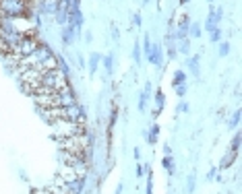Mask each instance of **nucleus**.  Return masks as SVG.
I'll return each mask as SVG.
<instances>
[{"label":"nucleus","mask_w":242,"mask_h":194,"mask_svg":"<svg viewBox=\"0 0 242 194\" xmlns=\"http://www.w3.org/2000/svg\"><path fill=\"white\" fill-rule=\"evenodd\" d=\"M176 91H178V95H184V91H186V87H184V85H180V87H176Z\"/></svg>","instance_id":"nucleus-9"},{"label":"nucleus","mask_w":242,"mask_h":194,"mask_svg":"<svg viewBox=\"0 0 242 194\" xmlns=\"http://www.w3.org/2000/svg\"><path fill=\"white\" fill-rule=\"evenodd\" d=\"M234 157H236V153H234V151H230L226 157H223V161H221V165H219V167H221V169L230 167V165H232V161H234Z\"/></svg>","instance_id":"nucleus-2"},{"label":"nucleus","mask_w":242,"mask_h":194,"mask_svg":"<svg viewBox=\"0 0 242 194\" xmlns=\"http://www.w3.org/2000/svg\"><path fill=\"white\" fill-rule=\"evenodd\" d=\"M71 39H73V27L64 31V43H71Z\"/></svg>","instance_id":"nucleus-5"},{"label":"nucleus","mask_w":242,"mask_h":194,"mask_svg":"<svg viewBox=\"0 0 242 194\" xmlns=\"http://www.w3.org/2000/svg\"><path fill=\"white\" fill-rule=\"evenodd\" d=\"M180 2H188V0H180Z\"/></svg>","instance_id":"nucleus-11"},{"label":"nucleus","mask_w":242,"mask_h":194,"mask_svg":"<svg viewBox=\"0 0 242 194\" xmlns=\"http://www.w3.org/2000/svg\"><path fill=\"white\" fill-rule=\"evenodd\" d=\"M180 85H184V72H176L174 76V87H180Z\"/></svg>","instance_id":"nucleus-3"},{"label":"nucleus","mask_w":242,"mask_h":194,"mask_svg":"<svg viewBox=\"0 0 242 194\" xmlns=\"http://www.w3.org/2000/svg\"><path fill=\"white\" fill-rule=\"evenodd\" d=\"M211 31H213V33H211V39H213V41H217V39H219V29L215 27V29H211Z\"/></svg>","instance_id":"nucleus-7"},{"label":"nucleus","mask_w":242,"mask_h":194,"mask_svg":"<svg viewBox=\"0 0 242 194\" xmlns=\"http://www.w3.org/2000/svg\"><path fill=\"white\" fill-rule=\"evenodd\" d=\"M238 120H240V112H236L234 116H232V120H230V124H232V126H236V124H238Z\"/></svg>","instance_id":"nucleus-6"},{"label":"nucleus","mask_w":242,"mask_h":194,"mask_svg":"<svg viewBox=\"0 0 242 194\" xmlns=\"http://www.w3.org/2000/svg\"><path fill=\"white\" fill-rule=\"evenodd\" d=\"M193 35H195V37H199V35H201V29H199V25H193Z\"/></svg>","instance_id":"nucleus-8"},{"label":"nucleus","mask_w":242,"mask_h":194,"mask_svg":"<svg viewBox=\"0 0 242 194\" xmlns=\"http://www.w3.org/2000/svg\"><path fill=\"white\" fill-rule=\"evenodd\" d=\"M188 29V17H180V23H178V37H184V33Z\"/></svg>","instance_id":"nucleus-1"},{"label":"nucleus","mask_w":242,"mask_h":194,"mask_svg":"<svg viewBox=\"0 0 242 194\" xmlns=\"http://www.w3.org/2000/svg\"><path fill=\"white\" fill-rule=\"evenodd\" d=\"M157 103H159V105L163 103V93H161V91H157Z\"/></svg>","instance_id":"nucleus-10"},{"label":"nucleus","mask_w":242,"mask_h":194,"mask_svg":"<svg viewBox=\"0 0 242 194\" xmlns=\"http://www.w3.org/2000/svg\"><path fill=\"white\" fill-rule=\"evenodd\" d=\"M238 145H240V134H236V136H234V140H232V149H230V151L238 153Z\"/></svg>","instance_id":"nucleus-4"}]
</instances>
